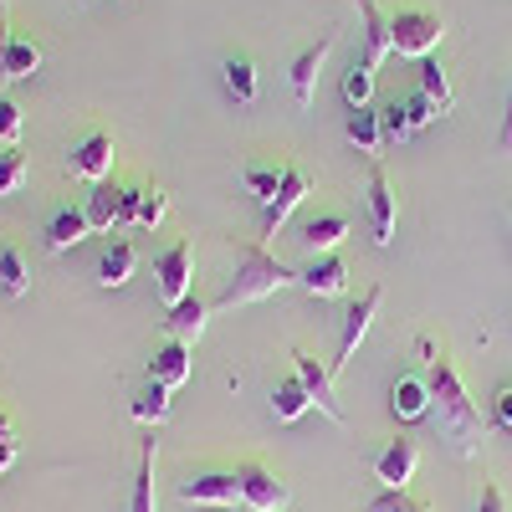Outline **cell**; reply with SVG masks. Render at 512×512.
I'll return each instance as SVG.
<instances>
[{
    "instance_id": "6da1fadb",
    "label": "cell",
    "mask_w": 512,
    "mask_h": 512,
    "mask_svg": "<svg viewBox=\"0 0 512 512\" xmlns=\"http://www.w3.org/2000/svg\"><path fill=\"white\" fill-rule=\"evenodd\" d=\"M425 384H431V415L441 425V441H451L456 456H472L487 441V420H482L477 400L466 395V384H461L456 364L446 359V349L436 354L431 369H425Z\"/></svg>"
},
{
    "instance_id": "7a4b0ae2",
    "label": "cell",
    "mask_w": 512,
    "mask_h": 512,
    "mask_svg": "<svg viewBox=\"0 0 512 512\" xmlns=\"http://www.w3.org/2000/svg\"><path fill=\"white\" fill-rule=\"evenodd\" d=\"M292 282H297V272H292V267H282L267 246H246V256L236 262V277H231V282H226V292L216 297V308H246V303H262V297H272V292H282V287H292Z\"/></svg>"
},
{
    "instance_id": "3957f363",
    "label": "cell",
    "mask_w": 512,
    "mask_h": 512,
    "mask_svg": "<svg viewBox=\"0 0 512 512\" xmlns=\"http://www.w3.org/2000/svg\"><path fill=\"white\" fill-rule=\"evenodd\" d=\"M446 36V21L436 11H420V6H400L390 16V41H395V57H410V62H425Z\"/></svg>"
},
{
    "instance_id": "277c9868",
    "label": "cell",
    "mask_w": 512,
    "mask_h": 512,
    "mask_svg": "<svg viewBox=\"0 0 512 512\" xmlns=\"http://www.w3.org/2000/svg\"><path fill=\"white\" fill-rule=\"evenodd\" d=\"M154 277H159V297H164V308L185 303V297L195 292V241H175V246H169V251L159 256Z\"/></svg>"
},
{
    "instance_id": "5b68a950",
    "label": "cell",
    "mask_w": 512,
    "mask_h": 512,
    "mask_svg": "<svg viewBox=\"0 0 512 512\" xmlns=\"http://www.w3.org/2000/svg\"><path fill=\"white\" fill-rule=\"evenodd\" d=\"M287 502H292V487L282 482V472H272V466H262V461L241 466V507H251V512H282Z\"/></svg>"
},
{
    "instance_id": "8992f818",
    "label": "cell",
    "mask_w": 512,
    "mask_h": 512,
    "mask_svg": "<svg viewBox=\"0 0 512 512\" xmlns=\"http://www.w3.org/2000/svg\"><path fill=\"white\" fill-rule=\"evenodd\" d=\"M292 374L308 384L313 410H323L333 425H344V405H338V390H333V369H328V364H318L308 349H292Z\"/></svg>"
},
{
    "instance_id": "52a82bcc",
    "label": "cell",
    "mask_w": 512,
    "mask_h": 512,
    "mask_svg": "<svg viewBox=\"0 0 512 512\" xmlns=\"http://www.w3.org/2000/svg\"><path fill=\"white\" fill-rule=\"evenodd\" d=\"M180 502L190 507H241V472H200L180 482Z\"/></svg>"
},
{
    "instance_id": "ba28073f",
    "label": "cell",
    "mask_w": 512,
    "mask_h": 512,
    "mask_svg": "<svg viewBox=\"0 0 512 512\" xmlns=\"http://www.w3.org/2000/svg\"><path fill=\"white\" fill-rule=\"evenodd\" d=\"M333 41H338V31H318V41L313 47H303L292 57V72H287V82H292V98L297 103H313V93H318V72H323V62H328V52H333Z\"/></svg>"
},
{
    "instance_id": "9c48e42d",
    "label": "cell",
    "mask_w": 512,
    "mask_h": 512,
    "mask_svg": "<svg viewBox=\"0 0 512 512\" xmlns=\"http://www.w3.org/2000/svg\"><path fill=\"white\" fill-rule=\"evenodd\" d=\"M379 303H384V287L374 282V287H364V297L349 308V318H344V333H338V359H333V374L344 369L354 354H359V344H364V333H369V323H374V313H379Z\"/></svg>"
},
{
    "instance_id": "30bf717a",
    "label": "cell",
    "mask_w": 512,
    "mask_h": 512,
    "mask_svg": "<svg viewBox=\"0 0 512 512\" xmlns=\"http://www.w3.org/2000/svg\"><path fill=\"white\" fill-rule=\"evenodd\" d=\"M308 190H313L308 169H287V175H282V190L262 205V236H277V231H282V221H287L303 200H308Z\"/></svg>"
},
{
    "instance_id": "8fae6325",
    "label": "cell",
    "mask_w": 512,
    "mask_h": 512,
    "mask_svg": "<svg viewBox=\"0 0 512 512\" xmlns=\"http://www.w3.org/2000/svg\"><path fill=\"white\" fill-rule=\"evenodd\" d=\"M108 169H113V134H88V139L67 154V175H77V180L103 185Z\"/></svg>"
},
{
    "instance_id": "7c38bea8",
    "label": "cell",
    "mask_w": 512,
    "mask_h": 512,
    "mask_svg": "<svg viewBox=\"0 0 512 512\" xmlns=\"http://www.w3.org/2000/svg\"><path fill=\"white\" fill-rule=\"evenodd\" d=\"M415 466H420V446L410 441V436H395L390 446H384L379 456H374V477L384 482V487H410V477H415Z\"/></svg>"
},
{
    "instance_id": "4fadbf2b",
    "label": "cell",
    "mask_w": 512,
    "mask_h": 512,
    "mask_svg": "<svg viewBox=\"0 0 512 512\" xmlns=\"http://www.w3.org/2000/svg\"><path fill=\"white\" fill-rule=\"evenodd\" d=\"M369 226H374L379 246L395 241V185H390V175H384L379 164L369 169Z\"/></svg>"
},
{
    "instance_id": "5bb4252c",
    "label": "cell",
    "mask_w": 512,
    "mask_h": 512,
    "mask_svg": "<svg viewBox=\"0 0 512 512\" xmlns=\"http://www.w3.org/2000/svg\"><path fill=\"white\" fill-rule=\"evenodd\" d=\"M297 287H308L313 297H338L349 287V262L338 251H328V256H313V262L297 272Z\"/></svg>"
},
{
    "instance_id": "9a60e30c",
    "label": "cell",
    "mask_w": 512,
    "mask_h": 512,
    "mask_svg": "<svg viewBox=\"0 0 512 512\" xmlns=\"http://www.w3.org/2000/svg\"><path fill=\"white\" fill-rule=\"evenodd\" d=\"M425 410H431V384H425V374H400L390 384V415L395 420H420Z\"/></svg>"
},
{
    "instance_id": "2e32d148",
    "label": "cell",
    "mask_w": 512,
    "mask_h": 512,
    "mask_svg": "<svg viewBox=\"0 0 512 512\" xmlns=\"http://www.w3.org/2000/svg\"><path fill=\"white\" fill-rule=\"evenodd\" d=\"M359 16H364V62L379 67L384 57L395 52V41H390V16L379 11V0H359Z\"/></svg>"
},
{
    "instance_id": "e0dca14e",
    "label": "cell",
    "mask_w": 512,
    "mask_h": 512,
    "mask_svg": "<svg viewBox=\"0 0 512 512\" xmlns=\"http://www.w3.org/2000/svg\"><path fill=\"white\" fill-rule=\"evenodd\" d=\"M205 318H210V303L190 292L185 303H175V308H169V318H164V333H169V338H180V344H195V338L205 333Z\"/></svg>"
},
{
    "instance_id": "ac0fdd59",
    "label": "cell",
    "mask_w": 512,
    "mask_h": 512,
    "mask_svg": "<svg viewBox=\"0 0 512 512\" xmlns=\"http://www.w3.org/2000/svg\"><path fill=\"white\" fill-rule=\"evenodd\" d=\"M149 379L169 384V390H180V384L190 379V344H180V338H169V344L149 359Z\"/></svg>"
},
{
    "instance_id": "d6986e66",
    "label": "cell",
    "mask_w": 512,
    "mask_h": 512,
    "mask_svg": "<svg viewBox=\"0 0 512 512\" xmlns=\"http://www.w3.org/2000/svg\"><path fill=\"white\" fill-rule=\"evenodd\" d=\"M134 267H139V251L128 241H108L98 251V287H123L128 277H134Z\"/></svg>"
},
{
    "instance_id": "ffe728a7",
    "label": "cell",
    "mask_w": 512,
    "mask_h": 512,
    "mask_svg": "<svg viewBox=\"0 0 512 512\" xmlns=\"http://www.w3.org/2000/svg\"><path fill=\"white\" fill-rule=\"evenodd\" d=\"M88 231H93V226H88V210H82V205H62L57 216L47 221V251H67V246H77Z\"/></svg>"
},
{
    "instance_id": "44dd1931",
    "label": "cell",
    "mask_w": 512,
    "mask_h": 512,
    "mask_svg": "<svg viewBox=\"0 0 512 512\" xmlns=\"http://www.w3.org/2000/svg\"><path fill=\"white\" fill-rule=\"evenodd\" d=\"M221 82H226V93H231L236 103H256V93H262L256 62H251V57H241V52H231V57L221 62Z\"/></svg>"
},
{
    "instance_id": "7402d4cb",
    "label": "cell",
    "mask_w": 512,
    "mask_h": 512,
    "mask_svg": "<svg viewBox=\"0 0 512 512\" xmlns=\"http://www.w3.org/2000/svg\"><path fill=\"white\" fill-rule=\"evenodd\" d=\"M308 410H313V395H308V384L297 379V374L277 379V390H272V415H277L282 425H292V420H303Z\"/></svg>"
},
{
    "instance_id": "603a6c76",
    "label": "cell",
    "mask_w": 512,
    "mask_h": 512,
    "mask_svg": "<svg viewBox=\"0 0 512 512\" xmlns=\"http://www.w3.org/2000/svg\"><path fill=\"white\" fill-rule=\"evenodd\" d=\"M154 461H159V446H154V441H144V451H139V472H134V497H128V512H159Z\"/></svg>"
},
{
    "instance_id": "cb8c5ba5",
    "label": "cell",
    "mask_w": 512,
    "mask_h": 512,
    "mask_svg": "<svg viewBox=\"0 0 512 512\" xmlns=\"http://www.w3.org/2000/svg\"><path fill=\"white\" fill-rule=\"evenodd\" d=\"M41 67V47L31 36H11L6 41V57H0V82H21Z\"/></svg>"
},
{
    "instance_id": "d4e9b609",
    "label": "cell",
    "mask_w": 512,
    "mask_h": 512,
    "mask_svg": "<svg viewBox=\"0 0 512 512\" xmlns=\"http://www.w3.org/2000/svg\"><path fill=\"white\" fill-rule=\"evenodd\" d=\"M344 139H349L359 154H379V144H384L379 113H374V108H349V118H344Z\"/></svg>"
},
{
    "instance_id": "484cf974",
    "label": "cell",
    "mask_w": 512,
    "mask_h": 512,
    "mask_svg": "<svg viewBox=\"0 0 512 512\" xmlns=\"http://www.w3.org/2000/svg\"><path fill=\"white\" fill-rule=\"evenodd\" d=\"M344 236H349V216H338V210H328V216H318V221L303 226V246H308L313 256H328Z\"/></svg>"
},
{
    "instance_id": "4316f807",
    "label": "cell",
    "mask_w": 512,
    "mask_h": 512,
    "mask_svg": "<svg viewBox=\"0 0 512 512\" xmlns=\"http://www.w3.org/2000/svg\"><path fill=\"white\" fill-rule=\"evenodd\" d=\"M169 395H175L169 384L149 379L144 390L134 395V405H128V410H134V420H139V425H164V420H169Z\"/></svg>"
},
{
    "instance_id": "83f0119b",
    "label": "cell",
    "mask_w": 512,
    "mask_h": 512,
    "mask_svg": "<svg viewBox=\"0 0 512 512\" xmlns=\"http://www.w3.org/2000/svg\"><path fill=\"white\" fill-rule=\"evenodd\" d=\"M0 292L6 297H26L31 292V267L21 246H0Z\"/></svg>"
},
{
    "instance_id": "f1b7e54d",
    "label": "cell",
    "mask_w": 512,
    "mask_h": 512,
    "mask_svg": "<svg viewBox=\"0 0 512 512\" xmlns=\"http://www.w3.org/2000/svg\"><path fill=\"white\" fill-rule=\"evenodd\" d=\"M420 93L431 98V103H436L441 113H451V108H456V93H451V77H446V67H441L436 57H425V62H420Z\"/></svg>"
},
{
    "instance_id": "f546056e",
    "label": "cell",
    "mask_w": 512,
    "mask_h": 512,
    "mask_svg": "<svg viewBox=\"0 0 512 512\" xmlns=\"http://www.w3.org/2000/svg\"><path fill=\"white\" fill-rule=\"evenodd\" d=\"M282 175H287V169H277V164H262V159H251V164H241V185L256 195V200H272L277 190H282Z\"/></svg>"
},
{
    "instance_id": "4dcf8cb0",
    "label": "cell",
    "mask_w": 512,
    "mask_h": 512,
    "mask_svg": "<svg viewBox=\"0 0 512 512\" xmlns=\"http://www.w3.org/2000/svg\"><path fill=\"white\" fill-rule=\"evenodd\" d=\"M118 195H123V185H98L93 195H88V226L93 231H113L118 226Z\"/></svg>"
},
{
    "instance_id": "1f68e13d",
    "label": "cell",
    "mask_w": 512,
    "mask_h": 512,
    "mask_svg": "<svg viewBox=\"0 0 512 512\" xmlns=\"http://www.w3.org/2000/svg\"><path fill=\"white\" fill-rule=\"evenodd\" d=\"M369 98H374V67L364 57H354V67L344 72V103L349 108H369Z\"/></svg>"
},
{
    "instance_id": "d6a6232c",
    "label": "cell",
    "mask_w": 512,
    "mask_h": 512,
    "mask_svg": "<svg viewBox=\"0 0 512 512\" xmlns=\"http://www.w3.org/2000/svg\"><path fill=\"white\" fill-rule=\"evenodd\" d=\"M379 128H384V144H405L415 134V123L405 113V98H390V103L379 108Z\"/></svg>"
},
{
    "instance_id": "836d02e7",
    "label": "cell",
    "mask_w": 512,
    "mask_h": 512,
    "mask_svg": "<svg viewBox=\"0 0 512 512\" xmlns=\"http://www.w3.org/2000/svg\"><path fill=\"white\" fill-rule=\"evenodd\" d=\"M21 185H26V159L16 149H6L0 154V195H16Z\"/></svg>"
},
{
    "instance_id": "e575fe53",
    "label": "cell",
    "mask_w": 512,
    "mask_h": 512,
    "mask_svg": "<svg viewBox=\"0 0 512 512\" xmlns=\"http://www.w3.org/2000/svg\"><path fill=\"white\" fill-rule=\"evenodd\" d=\"M359 512H415V502H410V492H400V487H384V492H374Z\"/></svg>"
},
{
    "instance_id": "d590c367",
    "label": "cell",
    "mask_w": 512,
    "mask_h": 512,
    "mask_svg": "<svg viewBox=\"0 0 512 512\" xmlns=\"http://www.w3.org/2000/svg\"><path fill=\"white\" fill-rule=\"evenodd\" d=\"M0 144L6 149L21 144V108H16V98H0Z\"/></svg>"
},
{
    "instance_id": "8d00e7d4",
    "label": "cell",
    "mask_w": 512,
    "mask_h": 512,
    "mask_svg": "<svg viewBox=\"0 0 512 512\" xmlns=\"http://www.w3.org/2000/svg\"><path fill=\"white\" fill-rule=\"evenodd\" d=\"M16 456H21V441H16V420L0 410V472H11L16 466Z\"/></svg>"
},
{
    "instance_id": "74e56055",
    "label": "cell",
    "mask_w": 512,
    "mask_h": 512,
    "mask_svg": "<svg viewBox=\"0 0 512 512\" xmlns=\"http://www.w3.org/2000/svg\"><path fill=\"white\" fill-rule=\"evenodd\" d=\"M405 113H410V123H415V128H425V123H436V118H446V113H441V108H436L431 98H425L420 88H415V93H405Z\"/></svg>"
},
{
    "instance_id": "f35d334b",
    "label": "cell",
    "mask_w": 512,
    "mask_h": 512,
    "mask_svg": "<svg viewBox=\"0 0 512 512\" xmlns=\"http://www.w3.org/2000/svg\"><path fill=\"white\" fill-rule=\"evenodd\" d=\"M164 210H169V195H164L159 185H149V190H144V205H139V226H159Z\"/></svg>"
},
{
    "instance_id": "ab89813d",
    "label": "cell",
    "mask_w": 512,
    "mask_h": 512,
    "mask_svg": "<svg viewBox=\"0 0 512 512\" xmlns=\"http://www.w3.org/2000/svg\"><path fill=\"white\" fill-rule=\"evenodd\" d=\"M139 205H144V190L123 185V195H118V226H139Z\"/></svg>"
},
{
    "instance_id": "60d3db41",
    "label": "cell",
    "mask_w": 512,
    "mask_h": 512,
    "mask_svg": "<svg viewBox=\"0 0 512 512\" xmlns=\"http://www.w3.org/2000/svg\"><path fill=\"white\" fill-rule=\"evenodd\" d=\"M492 415H497L502 431H512V379H507V384H497V395H492Z\"/></svg>"
},
{
    "instance_id": "b9f144b4",
    "label": "cell",
    "mask_w": 512,
    "mask_h": 512,
    "mask_svg": "<svg viewBox=\"0 0 512 512\" xmlns=\"http://www.w3.org/2000/svg\"><path fill=\"white\" fill-rule=\"evenodd\" d=\"M477 512H507V497H502V487H497V482H482Z\"/></svg>"
},
{
    "instance_id": "7bdbcfd3",
    "label": "cell",
    "mask_w": 512,
    "mask_h": 512,
    "mask_svg": "<svg viewBox=\"0 0 512 512\" xmlns=\"http://www.w3.org/2000/svg\"><path fill=\"white\" fill-rule=\"evenodd\" d=\"M497 149L512 154V82H507V108H502V134H497Z\"/></svg>"
},
{
    "instance_id": "ee69618b",
    "label": "cell",
    "mask_w": 512,
    "mask_h": 512,
    "mask_svg": "<svg viewBox=\"0 0 512 512\" xmlns=\"http://www.w3.org/2000/svg\"><path fill=\"white\" fill-rule=\"evenodd\" d=\"M415 512H431V507H425V502H415Z\"/></svg>"
}]
</instances>
